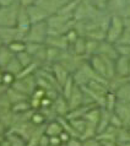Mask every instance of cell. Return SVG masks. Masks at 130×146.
I'll list each match as a JSON object with an SVG mask.
<instances>
[{
  "mask_svg": "<svg viewBox=\"0 0 130 146\" xmlns=\"http://www.w3.org/2000/svg\"><path fill=\"white\" fill-rule=\"evenodd\" d=\"M49 36V26H48L47 21L32 23L30 31L27 32L26 42H34V43H42L46 44V40Z\"/></svg>",
  "mask_w": 130,
  "mask_h": 146,
  "instance_id": "obj_1",
  "label": "cell"
},
{
  "mask_svg": "<svg viewBox=\"0 0 130 146\" xmlns=\"http://www.w3.org/2000/svg\"><path fill=\"white\" fill-rule=\"evenodd\" d=\"M125 30V23L124 19L119 15H112L111 22H109L108 30H107V36H105V40L111 43L117 44L118 40L123 36Z\"/></svg>",
  "mask_w": 130,
  "mask_h": 146,
  "instance_id": "obj_2",
  "label": "cell"
},
{
  "mask_svg": "<svg viewBox=\"0 0 130 146\" xmlns=\"http://www.w3.org/2000/svg\"><path fill=\"white\" fill-rule=\"evenodd\" d=\"M20 9H21L20 3L0 7V27H16Z\"/></svg>",
  "mask_w": 130,
  "mask_h": 146,
  "instance_id": "obj_3",
  "label": "cell"
},
{
  "mask_svg": "<svg viewBox=\"0 0 130 146\" xmlns=\"http://www.w3.org/2000/svg\"><path fill=\"white\" fill-rule=\"evenodd\" d=\"M15 90H17L20 92H22L23 95H26L28 97L32 96V93L36 91V88L38 87L37 84V75H28L25 76V78H17L15 80V82L13 84V86Z\"/></svg>",
  "mask_w": 130,
  "mask_h": 146,
  "instance_id": "obj_4",
  "label": "cell"
},
{
  "mask_svg": "<svg viewBox=\"0 0 130 146\" xmlns=\"http://www.w3.org/2000/svg\"><path fill=\"white\" fill-rule=\"evenodd\" d=\"M36 129H37V125H34L31 120H27V121H21V123L13 124L11 128L7 130V133L19 135L20 137H22L23 140L28 141L31 139V136L33 135V133L36 131Z\"/></svg>",
  "mask_w": 130,
  "mask_h": 146,
  "instance_id": "obj_5",
  "label": "cell"
},
{
  "mask_svg": "<svg viewBox=\"0 0 130 146\" xmlns=\"http://www.w3.org/2000/svg\"><path fill=\"white\" fill-rule=\"evenodd\" d=\"M0 39L4 46H10L15 40H25L16 27H0Z\"/></svg>",
  "mask_w": 130,
  "mask_h": 146,
  "instance_id": "obj_6",
  "label": "cell"
},
{
  "mask_svg": "<svg viewBox=\"0 0 130 146\" xmlns=\"http://www.w3.org/2000/svg\"><path fill=\"white\" fill-rule=\"evenodd\" d=\"M31 26H32V21L30 19V15H28L27 7L21 6L20 13H19V17H17V23H16V28H17L19 32L22 35L23 39L26 38V35H27V32L30 31Z\"/></svg>",
  "mask_w": 130,
  "mask_h": 146,
  "instance_id": "obj_7",
  "label": "cell"
},
{
  "mask_svg": "<svg viewBox=\"0 0 130 146\" xmlns=\"http://www.w3.org/2000/svg\"><path fill=\"white\" fill-rule=\"evenodd\" d=\"M130 56L120 54L115 59V75L121 78H130Z\"/></svg>",
  "mask_w": 130,
  "mask_h": 146,
  "instance_id": "obj_8",
  "label": "cell"
},
{
  "mask_svg": "<svg viewBox=\"0 0 130 146\" xmlns=\"http://www.w3.org/2000/svg\"><path fill=\"white\" fill-rule=\"evenodd\" d=\"M46 46L56 48L60 50H68L70 48V44L66 40L65 35H49L46 40Z\"/></svg>",
  "mask_w": 130,
  "mask_h": 146,
  "instance_id": "obj_9",
  "label": "cell"
},
{
  "mask_svg": "<svg viewBox=\"0 0 130 146\" xmlns=\"http://www.w3.org/2000/svg\"><path fill=\"white\" fill-rule=\"evenodd\" d=\"M68 102H69V108H70V111H72V109H75V108H78V107L84 106V102H85V92L82 90V87L78 86V85H75L74 91L71 92L70 97L68 98Z\"/></svg>",
  "mask_w": 130,
  "mask_h": 146,
  "instance_id": "obj_10",
  "label": "cell"
},
{
  "mask_svg": "<svg viewBox=\"0 0 130 146\" xmlns=\"http://www.w3.org/2000/svg\"><path fill=\"white\" fill-rule=\"evenodd\" d=\"M114 113L121 119L124 127L128 128L130 125V102L118 101L114 108Z\"/></svg>",
  "mask_w": 130,
  "mask_h": 146,
  "instance_id": "obj_11",
  "label": "cell"
},
{
  "mask_svg": "<svg viewBox=\"0 0 130 146\" xmlns=\"http://www.w3.org/2000/svg\"><path fill=\"white\" fill-rule=\"evenodd\" d=\"M28 15H30V19L32 23H37V22H42V21H47L48 17H49V14L47 13L44 9H42L38 5H32L30 7H27Z\"/></svg>",
  "mask_w": 130,
  "mask_h": 146,
  "instance_id": "obj_12",
  "label": "cell"
},
{
  "mask_svg": "<svg viewBox=\"0 0 130 146\" xmlns=\"http://www.w3.org/2000/svg\"><path fill=\"white\" fill-rule=\"evenodd\" d=\"M97 54H102L105 55L108 58H112V59H117L119 56V52H118V48H117V44L114 43H111L108 40H102L99 43V48H98V53Z\"/></svg>",
  "mask_w": 130,
  "mask_h": 146,
  "instance_id": "obj_13",
  "label": "cell"
},
{
  "mask_svg": "<svg viewBox=\"0 0 130 146\" xmlns=\"http://www.w3.org/2000/svg\"><path fill=\"white\" fill-rule=\"evenodd\" d=\"M53 108L56 113L58 117H66L68 113L70 112V108H69V102L68 100L60 93V95L56 97V98L53 101Z\"/></svg>",
  "mask_w": 130,
  "mask_h": 146,
  "instance_id": "obj_14",
  "label": "cell"
},
{
  "mask_svg": "<svg viewBox=\"0 0 130 146\" xmlns=\"http://www.w3.org/2000/svg\"><path fill=\"white\" fill-rule=\"evenodd\" d=\"M52 71H53V75L55 76L56 81L59 82L60 86H63L69 78H70V72H69L66 69H65L60 63H54L52 65Z\"/></svg>",
  "mask_w": 130,
  "mask_h": 146,
  "instance_id": "obj_15",
  "label": "cell"
},
{
  "mask_svg": "<svg viewBox=\"0 0 130 146\" xmlns=\"http://www.w3.org/2000/svg\"><path fill=\"white\" fill-rule=\"evenodd\" d=\"M118 130H119V129H117L115 127H113V125H109L105 130H103L102 133H99V134H97L96 137L102 144H104V143H115Z\"/></svg>",
  "mask_w": 130,
  "mask_h": 146,
  "instance_id": "obj_16",
  "label": "cell"
},
{
  "mask_svg": "<svg viewBox=\"0 0 130 146\" xmlns=\"http://www.w3.org/2000/svg\"><path fill=\"white\" fill-rule=\"evenodd\" d=\"M16 56V54L7 46H3L0 48V68L5 69L9 63Z\"/></svg>",
  "mask_w": 130,
  "mask_h": 146,
  "instance_id": "obj_17",
  "label": "cell"
},
{
  "mask_svg": "<svg viewBox=\"0 0 130 146\" xmlns=\"http://www.w3.org/2000/svg\"><path fill=\"white\" fill-rule=\"evenodd\" d=\"M115 93L118 101H123V102H130V80L124 82L121 86H119L115 91H113Z\"/></svg>",
  "mask_w": 130,
  "mask_h": 146,
  "instance_id": "obj_18",
  "label": "cell"
},
{
  "mask_svg": "<svg viewBox=\"0 0 130 146\" xmlns=\"http://www.w3.org/2000/svg\"><path fill=\"white\" fill-rule=\"evenodd\" d=\"M63 131H64V129L58 119L50 120L46 124V134L48 136H59Z\"/></svg>",
  "mask_w": 130,
  "mask_h": 146,
  "instance_id": "obj_19",
  "label": "cell"
},
{
  "mask_svg": "<svg viewBox=\"0 0 130 146\" xmlns=\"http://www.w3.org/2000/svg\"><path fill=\"white\" fill-rule=\"evenodd\" d=\"M69 49H70L72 53H75L76 55L85 56V58H86V37L80 36L78 40H76L72 46H70Z\"/></svg>",
  "mask_w": 130,
  "mask_h": 146,
  "instance_id": "obj_20",
  "label": "cell"
},
{
  "mask_svg": "<svg viewBox=\"0 0 130 146\" xmlns=\"http://www.w3.org/2000/svg\"><path fill=\"white\" fill-rule=\"evenodd\" d=\"M6 95L7 97H9V100H10V102L15 104V103H17V102H21V101H26V100H30V97L26 96V95H23L22 92H20L17 90H15L14 87H9L7 88V91H6Z\"/></svg>",
  "mask_w": 130,
  "mask_h": 146,
  "instance_id": "obj_21",
  "label": "cell"
},
{
  "mask_svg": "<svg viewBox=\"0 0 130 146\" xmlns=\"http://www.w3.org/2000/svg\"><path fill=\"white\" fill-rule=\"evenodd\" d=\"M118 102V98L115 96V93L109 90L108 93L105 95V101H104V107L107 111L109 112H114V108H115V104Z\"/></svg>",
  "mask_w": 130,
  "mask_h": 146,
  "instance_id": "obj_22",
  "label": "cell"
},
{
  "mask_svg": "<svg viewBox=\"0 0 130 146\" xmlns=\"http://www.w3.org/2000/svg\"><path fill=\"white\" fill-rule=\"evenodd\" d=\"M22 69H23V66L21 65V63L19 62V59L15 56V58H14V59L9 63V65H7L5 69H4V71L11 72V74H14V75L16 76V78H17L19 74L22 71Z\"/></svg>",
  "mask_w": 130,
  "mask_h": 146,
  "instance_id": "obj_23",
  "label": "cell"
},
{
  "mask_svg": "<svg viewBox=\"0 0 130 146\" xmlns=\"http://www.w3.org/2000/svg\"><path fill=\"white\" fill-rule=\"evenodd\" d=\"M31 121L37 127H40V125H46L48 123V119L40 109H34L33 114L31 117Z\"/></svg>",
  "mask_w": 130,
  "mask_h": 146,
  "instance_id": "obj_24",
  "label": "cell"
},
{
  "mask_svg": "<svg viewBox=\"0 0 130 146\" xmlns=\"http://www.w3.org/2000/svg\"><path fill=\"white\" fill-rule=\"evenodd\" d=\"M69 120H70V123L72 125V128H74V130L78 133V135L79 136L82 135V133L85 131V129H86V125H87L86 119L78 118V119H69Z\"/></svg>",
  "mask_w": 130,
  "mask_h": 146,
  "instance_id": "obj_25",
  "label": "cell"
},
{
  "mask_svg": "<svg viewBox=\"0 0 130 146\" xmlns=\"http://www.w3.org/2000/svg\"><path fill=\"white\" fill-rule=\"evenodd\" d=\"M75 81H74V78H72V75H70V78H69L66 81H65V84L62 86V95L65 97V98H69L71 95V92L74 91V87H75Z\"/></svg>",
  "mask_w": 130,
  "mask_h": 146,
  "instance_id": "obj_26",
  "label": "cell"
},
{
  "mask_svg": "<svg viewBox=\"0 0 130 146\" xmlns=\"http://www.w3.org/2000/svg\"><path fill=\"white\" fill-rule=\"evenodd\" d=\"M16 58L19 59V62L21 63V65L23 68H26L28 65H31L32 63H33V56H32L28 52H21V53H17L16 54Z\"/></svg>",
  "mask_w": 130,
  "mask_h": 146,
  "instance_id": "obj_27",
  "label": "cell"
},
{
  "mask_svg": "<svg viewBox=\"0 0 130 146\" xmlns=\"http://www.w3.org/2000/svg\"><path fill=\"white\" fill-rule=\"evenodd\" d=\"M11 108H13L14 113H22V112H26V111H30V109H32L30 100L21 101V102L15 103V104H13V107H11Z\"/></svg>",
  "mask_w": 130,
  "mask_h": 146,
  "instance_id": "obj_28",
  "label": "cell"
},
{
  "mask_svg": "<svg viewBox=\"0 0 130 146\" xmlns=\"http://www.w3.org/2000/svg\"><path fill=\"white\" fill-rule=\"evenodd\" d=\"M6 137H7V140L10 141V145L11 146H27V141L23 140L22 137H20L19 135H15V134L7 133L6 134Z\"/></svg>",
  "mask_w": 130,
  "mask_h": 146,
  "instance_id": "obj_29",
  "label": "cell"
},
{
  "mask_svg": "<svg viewBox=\"0 0 130 146\" xmlns=\"http://www.w3.org/2000/svg\"><path fill=\"white\" fill-rule=\"evenodd\" d=\"M7 47H9L15 54H17V53H21V52L26 50V42L25 40H15V42H13Z\"/></svg>",
  "mask_w": 130,
  "mask_h": 146,
  "instance_id": "obj_30",
  "label": "cell"
},
{
  "mask_svg": "<svg viewBox=\"0 0 130 146\" xmlns=\"http://www.w3.org/2000/svg\"><path fill=\"white\" fill-rule=\"evenodd\" d=\"M17 79L14 74H11V72H7V71H4V76H3V84L6 85L7 87L13 86V84L15 82V80Z\"/></svg>",
  "mask_w": 130,
  "mask_h": 146,
  "instance_id": "obj_31",
  "label": "cell"
},
{
  "mask_svg": "<svg viewBox=\"0 0 130 146\" xmlns=\"http://www.w3.org/2000/svg\"><path fill=\"white\" fill-rule=\"evenodd\" d=\"M82 146H102V143L97 137H90V139L82 140Z\"/></svg>",
  "mask_w": 130,
  "mask_h": 146,
  "instance_id": "obj_32",
  "label": "cell"
},
{
  "mask_svg": "<svg viewBox=\"0 0 130 146\" xmlns=\"http://www.w3.org/2000/svg\"><path fill=\"white\" fill-rule=\"evenodd\" d=\"M65 146H82V140L79 136H71Z\"/></svg>",
  "mask_w": 130,
  "mask_h": 146,
  "instance_id": "obj_33",
  "label": "cell"
},
{
  "mask_svg": "<svg viewBox=\"0 0 130 146\" xmlns=\"http://www.w3.org/2000/svg\"><path fill=\"white\" fill-rule=\"evenodd\" d=\"M19 3L21 4V6L23 7H30L32 5H34L37 3V0H19Z\"/></svg>",
  "mask_w": 130,
  "mask_h": 146,
  "instance_id": "obj_34",
  "label": "cell"
},
{
  "mask_svg": "<svg viewBox=\"0 0 130 146\" xmlns=\"http://www.w3.org/2000/svg\"><path fill=\"white\" fill-rule=\"evenodd\" d=\"M49 141L50 145H64L59 136H49Z\"/></svg>",
  "mask_w": 130,
  "mask_h": 146,
  "instance_id": "obj_35",
  "label": "cell"
},
{
  "mask_svg": "<svg viewBox=\"0 0 130 146\" xmlns=\"http://www.w3.org/2000/svg\"><path fill=\"white\" fill-rule=\"evenodd\" d=\"M16 3H19V0H0V7L10 6V5H14Z\"/></svg>",
  "mask_w": 130,
  "mask_h": 146,
  "instance_id": "obj_36",
  "label": "cell"
},
{
  "mask_svg": "<svg viewBox=\"0 0 130 146\" xmlns=\"http://www.w3.org/2000/svg\"><path fill=\"white\" fill-rule=\"evenodd\" d=\"M48 145H50L49 136H48L47 134H44V135L42 136V139H40V141H39V146H48Z\"/></svg>",
  "mask_w": 130,
  "mask_h": 146,
  "instance_id": "obj_37",
  "label": "cell"
},
{
  "mask_svg": "<svg viewBox=\"0 0 130 146\" xmlns=\"http://www.w3.org/2000/svg\"><path fill=\"white\" fill-rule=\"evenodd\" d=\"M59 137H60V139H62L63 144L65 145V144H66L69 140H70L71 135H70V134H69V133H66V131H63V133H62V134H60V135H59Z\"/></svg>",
  "mask_w": 130,
  "mask_h": 146,
  "instance_id": "obj_38",
  "label": "cell"
},
{
  "mask_svg": "<svg viewBox=\"0 0 130 146\" xmlns=\"http://www.w3.org/2000/svg\"><path fill=\"white\" fill-rule=\"evenodd\" d=\"M7 87L6 85H4V84H0V97H1L4 93H6V91H7Z\"/></svg>",
  "mask_w": 130,
  "mask_h": 146,
  "instance_id": "obj_39",
  "label": "cell"
},
{
  "mask_svg": "<svg viewBox=\"0 0 130 146\" xmlns=\"http://www.w3.org/2000/svg\"><path fill=\"white\" fill-rule=\"evenodd\" d=\"M6 139V134H1L0 133V145H1L4 143V140Z\"/></svg>",
  "mask_w": 130,
  "mask_h": 146,
  "instance_id": "obj_40",
  "label": "cell"
},
{
  "mask_svg": "<svg viewBox=\"0 0 130 146\" xmlns=\"http://www.w3.org/2000/svg\"><path fill=\"white\" fill-rule=\"evenodd\" d=\"M0 146H11V145H10V141L7 140V137H6L5 140H4V143H3L1 145H0Z\"/></svg>",
  "mask_w": 130,
  "mask_h": 146,
  "instance_id": "obj_41",
  "label": "cell"
},
{
  "mask_svg": "<svg viewBox=\"0 0 130 146\" xmlns=\"http://www.w3.org/2000/svg\"><path fill=\"white\" fill-rule=\"evenodd\" d=\"M3 76H4V69L0 68V84H3Z\"/></svg>",
  "mask_w": 130,
  "mask_h": 146,
  "instance_id": "obj_42",
  "label": "cell"
},
{
  "mask_svg": "<svg viewBox=\"0 0 130 146\" xmlns=\"http://www.w3.org/2000/svg\"><path fill=\"white\" fill-rule=\"evenodd\" d=\"M48 146H65V145H48Z\"/></svg>",
  "mask_w": 130,
  "mask_h": 146,
  "instance_id": "obj_43",
  "label": "cell"
},
{
  "mask_svg": "<svg viewBox=\"0 0 130 146\" xmlns=\"http://www.w3.org/2000/svg\"><path fill=\"white\" fill-rule=\"evenodd\" d=\"M4 46V44H3V42H1V39H0V48H1Z\"/></svg>",
  "mask_w": 130,
  "mask_h": 146,
  "instance_id": "obj_44",
  "label": "cell"
},
{
  "mask_svg": "<svg viewBox=\"0 0 130 146\" xmlns=\"http://www.w3.org/2000/svg\"><path fill=\"white\" fill-rule=\"evenodd\" d=\"M128 128H129V130H130V125H129V127H128Z\"/></svg>",
  "mask_w": 130,
  "mask_h": 146,
  "instance_id": "obj_45",
  "label": "cell"
},
{
  "mask_svg": "<svg viewBox=\"0 0 130 146\" xmlns=\"http://www.w3.org/2000/svg\"><path fill=\"white\" fill-rule=\"evenodd\" d=\"M129 76H130V72H129Z\"/></svg>",
  "mask_w": 130,
  "mask_h": 146,
  "instance_id": "obj_46",
  "label": "cell"
}]
</instances>
